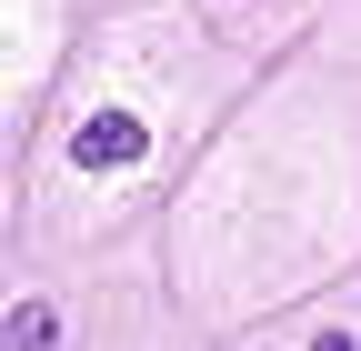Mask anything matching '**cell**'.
Masks as SVG:
<instances>
[{
	"label": "cell",
	"mask_w": 361,
	"mask_h": 351,
	"mask_svg": "<svg viewBox=\"0 0 361 351\" xmlns=\"http://www.w3.org/2000/svg\"><path fill=\"white\" fill-rule=\"evenodd\" d=\"M141 141H151V130L130 121V111H101V121L71 130V161H80V171H121V161H141Z\"/></svg>",
	"instance_id": "6da1fadb"
},
{
	"label": "cell",
	"mask_w": 361,
	"mask_h": 351,
	"mask_svg": "<svg viewBox=\"0 0 361 351\" xmlns=\"http://www.w3.org/2000/svg\"><path fill=\"white\" fill-rule=\"evenodd\" d=\"M51 341H61V321L40 312V301H30V312H11V351H51Z\"/></svg>",
	"instance_id": "7a4b0ae2"
}]
</instances>
